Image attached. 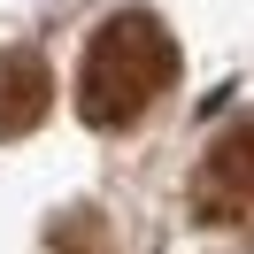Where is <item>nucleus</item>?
I'll return each instance as SVG.
<instances>
[{"label": "nucleus", "instance_id": "nucleus-1", "mask_svg": "<svg viewBox=\"0 0 254 254\" xmlns=\"http://www.w3.org/2000/svg\"><path fill=\"white\" fill-rule=\"evenodd\" d=\"M177 85V39L154 8H116L77 62V116L93 131H124Z\"/></svg>", "mask_w": 254, "mask_h": 254}, {"label": "nucleus", "instance_id": "nucleus-2", "mask_svg": "<svg viewBox=\"0 0 254 254\" xmlns=\"http://www.w3.org/2000/svg\"><path fill=\"white\" fill-rule=\"evenodd\" d=\"M192 216L208 231L254 239V116H239L231 131H216L192 170Z\"/></svg>", "mask_w": 254, "mask_h": 254}, {"label": "nucleus", "instance_id": "nucleus-3", "mask_svg": "<svg viewBox=\"0 0 254 254\" xmlns=\"http://www.w3.org/2000/svg\"><path fill=\"white\" fill-rule=\"evenodd\" d=\"M47 100H54V77L31 47H0V139H23V131L47 124Z\"/></svg>", "mask_w": 254, "mask_h": 254}, {"label": "nucleus", "instance_id": "nucleus-4", "mask_svg": "<svg viewBox=\"0 0 254 254\" xmlns=\"http://www.w3.org/2000/svg\"><path fill=\"white\" fill-rule=\"evenodd\" d=\"M47 254H108V231H100V216H93V208H69V216L47 231Z\"/></svg>", "mask_w": 254, "mask_h": 254}]
</instances>
